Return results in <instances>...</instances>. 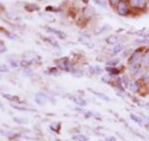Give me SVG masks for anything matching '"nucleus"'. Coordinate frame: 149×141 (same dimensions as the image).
Segmentation results:
<instances>
[{
	"mask_svg": "<svg viewBox=\"0 0 149 141\" xmlns=\"http://www.w3.org/2000/svg\"><path fill=\"white\" fill-rule=\"evenodd\" d=\"M73 139L76 141H89V138L84 135H77L73 136Z\"/></svg>",
	"mask_w": 149,
	"mask_h": 141,
	"instance_id": "0eeeda50",
	"label": "nucleus"
},
{
	"mask_svg": "<svg viewBox=\"0 0 149 141\" xmlns=\"http://www.w3.org/2000/svg\"><path fill=\"white\" fill-rule=\"evenodd\" d=\"M144 64H146V65H148L149 66V51L146 52V53L144 54Z\"/></svg>",
	"mask_w": 149,
	"mask_h": 141,
	"instance_id": "9b49d317",
	"label": "nucleus"
},
{
	"mask_svg": "<svg viewBox=\"0 0 149 141\" xmlns=\"http://www.w3.org/2000/svg\"><path fill=\"white\" fill-rule=\"evenodd\" d=\"M0 8H1V5H0Z\"/></svg>",
	"mask_w": 149,
	"mask_h": 141,
	"instance_id": "412c9836",
	"label": "nucleus"
},
{
	"mask_svg": "<svg viewBox=\"0 0 149 141\" xmlns=\"http://www.w3.org/2000/svg\"><path fill=\"white\" fill-rule=\"evenodd\" d=\"M6 51H7V48L5 46V44H4L3 41H0V53L5 52Z\"/></svg>",
	"mask_w": 149,
	"mask_h": 141,
	"instance_id": "ddd939ff",
	"label": "nucleus"
},
{
	"mask_svg": "<svg viewBox=\"0 0 149 141\" xmlns=\"http://www.w3.org/2000/svg\"><path fill=\"white\" fill-rule=\"evenodd\" d=\"M48 31L52 33V34H55L58 38H60V39H65V35L61 31H57L55 29H52V28H48Z\"/></svg>",
	"mask_w": 149,
	"mask_h": 141,
	"instance_id": "39448f33",
	"label": "nucleus"
},
{
	"mask_svg": "<svg viewBox=\"0 0 149 141\" xmlns=\"http://www.w3.org/2000/svg\"><path fill=\"white\" fill-rule=\"evenodd\" d=\"M143 59V54H142V52L137 51V52H135L133 54H132L131 56V58L129 59V61H128V63H129L131 65H139L140 64V62L142 61Z\"/></svg>",
	"mask_w": 149,
	"mask_h": 141,
	"instance_id": "f257e3e1",
	"label": "nucleus"
},
{
	"mask_svg": "<svg viewBox=\"0 0 149 141\" xmlns=\"http://www.w3.org/2000/svg\"><path fill=\"white\" fill-rule=\"evenodd\" d=\"M119 2V0H110V4L112 6H115Z\"/></svg>",
	"mask_w": 149,
	"mask_h": 141,
	"instance_id": "f3484780",
	"label": "nucleus"
},
{
	"mask_svg": "<svg viewBox=\"0 0 149 141\" xmlns=\"http://www.w3.org/2000/svg\"><path fill=\"white\" fill-rule=\"evenodd\" d=\"M103 141H117V139H116L115 138H106L105 140H103Z\"/></svg>",
	"mask_w": 149,
	"mask_h": 141,
	"instance_id": "a211bd4d",
	"label": "nucleus"
},
{
	"mask_svg": "<svg viewBox=\"0 0 149 141\" xmlns=\"http://www.w3.org/2000/svg\"><path fill=\"white\" fill-rule=\"evenodd\" d=\"M118 14L121 15V16H125L128 14V7L124 2H121V3L118 4Z\"/></svg>",
	"mask_w": 149,
	"mask_h": 141,
	"instance_id": "7ed1b4c3",
	"label": "nucleus"
},
{
	"mask_svg": "<svg viewBox=\"0 0 149 141\" xmlns=\"http://www.w3.org/2000/svg\"><path fill=\"white\" fill-rule=\"evenodd\" d=\"M56 141H61V140H56Z\"/></svg>",
	"mask_w": 149,
	"mask_h": 141,
	"instance_id": "aec40b11",
	"label": "nucleus"
},
{
	"mask_svg": "<svg viewBox=\"0 0 149 141\" xmlns=\"http://www.w3.org/2000/svg\"><path fill=\"white\" fill-rule=\"evenodd\" d=\"M95 1L97 2V4H99V5H101L103 7H105L106 5V0H95Z\"/></svg>",
	"mask_w": 149,
	"mask_h": 141,
	"instance_id": "4468645a",
	"label": "nucleus"
},
{
	"mask_svg": "<svg viewBox=\"0 0 149 141\" xmlns=\"http://www.w3.org/2000/svg\"><path fill=\"white\" fill-rule=\"evenodd\" d=\"M124 49V45H122V44H118V45H117V46H115L114 47V49H113V54H118V53H119L122 50Z\"/></svg>",
	"mask_w": 149,
	"mask_h": 141,
	"instance_id": "6e6552de",
	"label": "nucleus"
},
{
	"mask_svg": "<svg viewBox=\"0 0 149 141\" xmlns=\"http://www.w3.org/2000/svg\"><path fill=\"white\" fill-rule=\"evenodd\" d=\"M106 70L109 72V74H118V70L117 68H114L113 66H112V67L106 68Z\"/></svg>",
	"mask_w": 149,
	"mask_h": 141,
	"instance_id": "f8f14e48",
	"label": "nucleus"
},
{
	"mask_svg": "<svg viewBox=\"0 0 149 141\" xmlns=\"http://www.w3.org/2000/svg\"><path fill=\"white\" fill-rule=\"evenodd\" d=\"M90 71L94 74H101L102 69L100 67H98V66H92V67H90Z\"/></svg>",
	"mask_w": 149,
	"mask_h": 141,
	"instance_id": "1a4fd4ad",
	"label": "nucleus"
},
{
	"mask_svg": "<svg viewBox=\"0 0 149 141\" xmlns=\"http://www.w3.org/2000/svg\"><path fill=\"white\" fill-rule=\"evenodd\" d=\"M118 63V60L117 59V60H112V61H110V62H107V65H117Z\"/></svg>",
	"mask_w": 149,
	"mask_h": 141,
	"instance_id": "dca6fc26",
	"label": "nucleus"
},
{
	"mask_svg": "<svg viewBox=\"0 0 149 141\" xmlns=\"http://www.w3.org/2000/svg\"><path fill=\"white\" fill-rule=\"evenodd\" d=\"M128 87L131 90L133 91V92H135V91H137V84H136V82H131V83H129V85H128Z\"/></svg>",
	"mask_w": 149,
	"mask_h": 141,
	"instance_id": "9d476101",
	"label": "nucleus"
},
{
	"mask_svg": "<svg viewBox=\"0 0 149 141\" xmlns=\"http://www.w3.org/2000/svg\"><path fill=\"white\" fill-rule=\"evenodd\" d=\"M8 70H9V69H8L7 66H5V65H0V71H1V72H7Z\"/></svg>",
	"mask_w": 149,
	"mask_h": 141,
	"instance_id": "2eb2a0df",
	"label": "nucleus"
},
{
	"mask_svg": "<svg viewBox=\"0 0 149 141\" xmlns=\"http://www.w3.org/2000/svg\"><path fill=\"white\" fill-rule=\"evenodd\" d=\"M118 40H119V39L118 38L117 36H109V38L106 39V42L108 43L109 45H113V44L118 43Z\"/></svg>",
	"mask_w": 149,
	"mask_h": 141,
	"instance_id": "423d86ee",
	"label": "nucleus"
},
{
	"mask_svg": "<svg viewBox=\"0 0 149 141\" xmlns=\"http://www.w3.org/2000/svg\"><path fill=\"white\" fill-rule=\"evenodd\" d=\"M58 65H59L60 68L64 70H69L71 67V62L67 58H64V59H62L58 62Z\"/></svg>",
	"mask_w": 149,
	"mask_h": 141,
	"instance_id": "f03ea898",
	"label": "nucleus"
},
{
	"mask_svg": "<svg viewBox=\"0 0 149 141\" xmlns=\"http://www.w3.org/2000/svg\"><path fill=\"white\" fill-rule=\"evenodd\" d=\"M131 5L134 8H144L146 4V0H130Z\"/></svg>",
	"mask_w": 149,
	"mask_h": 141,
	"instance_id": "20e7f679",
	"label": "nucleus"
},
{
	"mask_svg": "<svg viewBox=\"0 0 149 141\" xmlns=\"http://www.w3.org/2000/svg\"><path fill=\"white\" fill-rule=\"evenodd\" d=\"M144 78H146V80L148 82V83H149V71L147 72V74H146V77H144Z\"/></svg>",
	"mask_w": 149,
	"mask_h": 141,
	"instance_id": "6ab92c4d",
	"label": "nucleus"
}]
</instances>
